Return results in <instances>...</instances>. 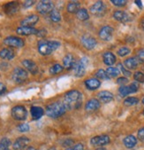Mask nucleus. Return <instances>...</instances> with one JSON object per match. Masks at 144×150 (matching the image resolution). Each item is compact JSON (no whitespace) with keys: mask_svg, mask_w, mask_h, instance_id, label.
<instances>
[{"mask_svg":"<svg viewBox=\"0 0 144 150\" xmlns=\"http://www.w3.org/2000/svg\"><path fill=\"white\" fill-rule=\"evenodd\" d=\"M82 100L83 96L79 91L72 90L65 95L63 103L66 109H77L81 106Z\"/></svg>","mask_w":144,"mask_h":150,"instance_id":"obj_1","label":"nucleus"},{"mask_svg":"<svg viewBox=\"0 0 144 150\" xmlns=\"http://www.w3.org/2000/svg\"><path fill=\"white\" fill-rule=\"evenodd\" d=\"M66 110L67 109L65 107L63 102L57 101V102H53V103L48 105L46 108L45 113L48 116H50L51 118H57V117L63 115Z\"/></svg>","mask_w":144,"mask_h":150,"instance_id":"obj_2","label":"nucleus"},{"mask_svg":"<svg viewBox=\"0 0 144 150\" xmlns=\"http://www.w3.org/2000/svg\"><path fill=\"white\" fill-rule=\"evenodd\" d=\"M60 46V43L59 41H50V40H40L38 42L37 47L38 52L45 56L52 53L55 50H57Z\"/></svg>","mask_w":144,"mask_h":150,"instance_id":"obj_3","label":"nucleus"},{"mask_svg":"<svg viewBox=\"0 0 144 150\" xmlns=\"http://www.w3.org/2000/svg\"><path fill=\"white\" fill-rule=\"evenodd\" d=\"M12 116L18 121H23L26 120L27 116V111L25 107L23 106H16L12 108Z\"/></svg>","mask_w":144,"mask_h":150,"instance_id":"obj_4","label":"nucleus"},{"mask_svg":"<svg viewBox=\"0 0 144 150\" xmlns=\"http://www.w3.org/2000/svg\"><path fill=\"white\" fill-rule=\"evenodd\" d=\"M36 10L41 14H47L50 13L54 10V5L51 1H48V0H43L38 3L36 6Z\"/></svg>","mask_w":144,"mask_h":150,"instance_id":"obj_5","label":"nucleus"},{"mask_svg":"<svg viewBox=\"0 0 144 150\" xmlns=\"http://www.w3.org/2000/svg\"><path fill=\"white\" fill-rule=\"evenodd\" d=\"M12 78L16 83H21L27 79V72L23 69L16 68L13 72Z\"/></svg>","mask_w":144,"mask_h":150,"instance_id":"obj_6","label":"nucleus"},{"mask_svg":"<svg viewBox=\"0 0 144 150\" xmlns=\"http://www.w3.org/2000/svg\"><path fill=\"white\" fill-rule=\"evenodd\" d=\"M139 90V83L137 82H134L132 83L130 85H124V86H121L119 90V93L121 96L125 97L128 94H131V93H136Z\"/></svg>","mask_w":144,"mask_h":150,"instance_id":"obj_7","label":"nucleus"},{"mask_svg":"<svg viewBox=\"0 0 144 150\" xmlns=\"http://www.w3.org/2000/svg\"><path fill=\"white\" fill-rule=\"evenodd\" d=\"M89 59L87 58H82L80 59V61L79 62H77L74 66V75L77 77H80L85 74V70H86V67L88 65Z\"/></svg>","mask_w":144,"mask_h":150,"instance_id":"obj_8","label":"nucleus"},{"mask_svg":"<svg viewBox=\"0 0 144 150\" xmlns=\"http://www.w3.org/2000/svg\"><path fill=\"white\" fill-rule=\"evenodd\" d=\"M4 44L9 47H14V48H21L25 45L24 40L17 37H7L6 38H5Z\"/></svg>","mask_w":144,"mask_h":150,"instance_id":"obj_9","label":"nucleus"},{"mask_svg":"<svg viewBox=\"0 0 144 150\" xmlns=\"http://www.w3.org/2000/svg\"><path fill=\"white\" fill-rule=\"evenodd\" d=\"M106 12V6L102 1H98L95 3L90 7V13L96 16H103Z\"/></svg>","mask_w":144,"mask_h":150,"instance_id":"obj_10","label":"nucleus"},{"mask_svg":"<svg viewBox=\"0 0 144 150\" xmlns=\"http://www.w3.org/2000/svg\"><path fill=\"white\" fill-rule=\"evenodd\" d=\"M110 141V139L108 135H100V136H96L91 139L90 143L94 146H103L107 144H109Z\"/></svg>","mask_w":144,"mask_h":150,"instance_id":"obj_11","label":"nucleus"},{"mask_svg":"<svg viewBox=\"0 0 144 150\" xmlns=\"http://www.w3.org/2000/svg\"><path fill=\"white\" fill-rule=\"evenodd\" d=\"M81 43L83 46L88 50H91L96 45V40L90 35H84L81 38Z\"/></svg>","mask_w":144,"mask_h":150,"instance_id":"obj_12","label":"nucleus"},{"mask_svg":"<svg viewBox=\"0 0 144 150\" xmlns=\"http://www.w3.org/2000/svg\"><path fill=\"white\" fill-rule=\"evenodd\" d=\"M113 28L110 26H104L101 28L99 31V37L102 40L104 41H109L111 39L112 35H113Z\"/></svg>","mask_w":144,"mask_h":150,"instance_id":"obj_13","label":"nucleus"},{"mask_svg":"<svg viewBox=\"0 0 144 150\" xmlns=\"http://www.w3.org/2000/svg\"><path fill=\"white\" fill-rule=\"evenodd\" d=\"M16 32L19 35L21 36H30V35H37L39 30L35 28H30V27H19L16 29Z\"/></svg>","mask_w":144,"mask_h":150,"instance_id":"obj_14","label":"nucleus"},{"mask_svg":"<svg viewBox=\"0 0 144 150\" xmlns=\"http://www.w3.org/2000/svg\"><path fill=\"white\" fill-rule=\"evenodd\" d=\"M29 141H30L29 139H28L27 137H26V136L20 137L14 141L13 147L14 150H22L23 148H25L28 145Z\"/></svg>","mask_w":144,"mask_h":150,"instance_id":"obj_15","label":"nucleus"},{"mask_svg":"<svg viewBox=\"0 0 144 150\" xmlns=\"http://www.w3.org/2000/svg\"><path fill=\"white\" fill-rule=\"evenodd\" d=\"M39 21V17L37 15H29L26 17L25 19H23L20 22L21 26L22 27H30V28H33L34 25H36Z\"/></svg>","mask_w":144,"mask_h":150,"instance_id":"obj_16","label":"nucleus"},{"mask_svg":"<svg viewBox=\"0 0 144 150\" xmlns=\"http://www.w3.org/2000/svg\"><path fill=\"white\" fill-rule=\"evenodd\" d=\"M20 9L19 3L17 2H10L4 6V11L8 15H13L15 14Z\"/></svg>","mask_w":144,"mask_h":150,"instance_id":"obj_17","label":"nucleus"},{"mask_svg":"<svg viewBox=\"0 0 144 150\" xmlns=\"http://www.w3.org/2000/svg\"><path fill=\"white\" fill-rule=\"evenodd\" d=\"M22 65L33 75L37 74L38 71H39V69H38L37 65L34 62L30 61V59H24V61L22 62Z\"/></svg>","mask_w":144,"mask_h":150,"instance_id":"obj_18","label":"nucleus"},{"mask_svg":"<svg viewBox=\"0 0 144 150\" xmlns=\"http://www.w3.org/2000/svg\"><path fill=\"white\" fill-rule=\"evenodd\" d=\"M100 108V102L96 99L89 100L85 105V110L87 112H94Z\"/></svg>","mask_w":144,"mask_h":150,"instance_id":"obj_19","label":"nucleus"},{"mask_svg":"<svg viewBox=\"0 0 144 150\" xmlns=\"http://www.w3.org/2000/svg\"><path fill=\"white\" fill-rule=\"evenodd\" d=\"M114 19L120 22H127L131 21V17L124 11H116L113 13Z\"/></svg>","mask_w":144,"mask_h":150,"instance_id":"obj_20","label":"nucleus"},{"mask_svg":"<svg viewBox=\"0 0 144 150\" xmlns=\"http://www.w3.org/2000/svg\"><path fill=\"white\" fill-rule=\"evenodd\" d=\"M63 64L64 67L66 69H72L74 68L76 62H75V59L73 58V56L72 54H67L65 56V58L63 59Z\"/></svg>","mask_w":144,"mask_h":150,"instance_id":"obj_21","label":"nucleus"},{"mask_svg":"<svg viewBox=\"0 0 144 150\" xmlns=\"http://www.w3.org/2000/svg\"><path fill=\"white\" fill-rule=\"evenodd\" d=\"M85 85L87 87V89L90 90V91H94V90H96L100 87L101 83L96 78H91L85 81Z\"/></svg>","mask_w":144,"mask_h":150,"instance_id":"obj_22","label":"nucleus"},{"mask_svg":"<svg viewBox=\"0 0 144 150\" xmlns=\"http://www.w3.org/2000/svg\"><path fill=\"white\" fill-rule=\"evenodd\" d=\"M15 56V52L11 48H5L0 51V58L3 59H6V61H10L13 59Z\"/></svg>","mask_w":144,"mask_h":150,"instance_id":"obj_23","label":"nucleus"},{"mask_svg":"<svg viewBox=\"0 0 144 150\" xmlns=\"http://www.w3.org/2000/svg\"><path fill=\"white\" fill-rule=\"evenodd\" d=\"M103 62L105 65L112 66L115 62H116V56L110 52H106L103 55Z\"/></svg>","mask_w":144,"mask_h":150,"instance_id":"obj_24","label":"nucleus"},{"mask_svg":"<svg viewBox=\"0 0 144 150\" xmlns=\"http://www.w3.org/2000/svg\"><path fill=\"white\" fill-rule=\"evenodd\" d=\"M97 98L101 102L108 103V102H110L114 97H113V94L111 93L107 92V91H103L97 94Z\"/></svg>","mask_w":144,"mask_h":150,"instance_id":"obj_25","label":"nucleus"},{"mask_svg":"<svg viewBox=\"0 0 144 150\" xmlns=\"http://www.w3.org/2000/svg\"><path fill=\"white\" fill-rule=\"evenodd\" d=\"M30 112H31L32 118H33L34 120H38V119H40V118L43 115V114H44V110H43L42 108H40V107H36V106H34V107L31 108Z\"/></svg>","mask_w":144,"mask_h":150,"instance_id":"obj_26","label":"nucleus"},{"mask_svg":"<svg viewBox=\"0 0 144 150\" xmlns=\"http://www.w3.org/2000/svg\"><path fill=\"white\" fill-rule=\"evenodd\" d=\"M139 65V62L136 58H128L124 62V66L128 69H135Z\"/></svg>","mask_w":144,"mask_h":150,"instance_id":"obj_27","label":"nucleus"},{"mask_svg":"<svg viewBox=\"0 0 144 150\" xmlns=\"http://www.w3.org/2000/svg\"><path fill=\"white\" fill-rule=\"evenodd\" d=\"M123 142H124V145H125L126 147H127V148H133L137 144V139L134 136H133V135H129V136H127L124 139Z\"/></svg>","mask_w":144,"mask_h":150,"instance_id":"obj_28","label":"nucleus"},{"mask_svg":"<svg viewBox=\"0 0 144 150\" xmlns=\"http://www.w3.org/2000/svg\"><path fill=\"white\" fill-rule=\"evenodd\" d=\"M80 2L78 1H72L67 5V11L71 13H77L78 11L80 10Z\"/></svg>","mask_w":144,"mask_h":150,"instance_id":"obj_29","label":"nucleus"},{"mask_svg":"<svg viewBox=\"0 0 144 150\" xmlns=\"http://www.w3.org/2000/svg\"><path fill=\"white\" fill-rule=\"evenodd\" d=\"M76 14H77V18H78L80 21H87V20L89 18V14L88 11L86 10L85 8L80 9Z\"/></svg>","mask_w":144,"mask_h":150,"instance_id":"obj_30","label":"nucleus"},{"mask_svg":"<svg viewBox=\"0 0 144 150\" xmlns=\"http://www.w3.org/2000/svg\"><path fill=\"white\" fill-rule=\"evenodd\" d=\"M120 71L118 68H114V67H110L106 69V74L109 76V78L110 77H116L119 76Z\"/></svg>","mask_w":144,"mask_h":150,"instance_id":"obj_31","label":"nucleus"},{"mask_svg":"<svg viewBox=\"0 0 144 150\" xmlns=\"http://www.w3.org/2000/svg\"><path fill=\"white\" fill-rule=\"evenodd\" d=\"M11 141L8 138H3L0 140V150H10Z\"/></svg>","mask_w":144,"mask_h":150,"instance_id":"obj_32","label":"nucleus"},{"mask_svg":"<svg viewBox=\"0 0 144 150\" xmlns=\"http://www.w3.org/2000/svg\"><path fill=\"white\" fill-rule=\"evenodd\" d=\"M50 18L53 22H59L61 21V15L60 13L57 12V10H53L50 13Z\"/></svg>","mask_w":144,"mask_h":150,"instance_id":"obj_33","label":"nucleus"},{"mask_svg":"<svg viewBox=\"0 0 144 150\" xmlns=\"http://www.w3.org/2000/svg\"><path fill=\"white\" fill-rule=\"evenodd\" d=\"M137 103H139V99L136 98V97H129V98H127L125 100H124V105L126 106H134L136 105Z\"/></svg>","mask_w":144,"mask_h":150,"instance_id":"obj_34","label":"nucleus"},{"mask_svg":"<svg viewBox=\"0 0 144 150\" xmlns=\"http://www.w3.org/2000/svg\"><path fill=\"white\" fill-rule=\"evenodd\" d=\"M63 71V67L59 64H55L54 66H52L50 69V73L51 75H57V74H59Z\"/></svg>","mask_w":144,"mask_h":150,"instance_id":"obj_35","label":"nucleus"},{"mask_svg":"<svg viewBox=\"0 0 144 150\" xmlns=\"http://www.w3.org/2000/svg\"><path fill=\"white\" fill-rule=\"evenodd\" d=\"M96 76L99 79H103V80H107L109 79V76L106 74V71H104L103 69H99L96 73Z\"/></svg>","mask_w":144,"mask_h":150,"instance_id":"obj_36","label":"nucleus"},{"mask_svg":"<svg viewBox=\"0 0 144 150\" xmlns=\"http://www.w3.org/2000/svg\"><path fill=\"white\" fill-rule=\"evenodd\" d=\"M134 78L137 83H144V74L142 72H135L134 75Z\"/></svg>","mask_w":144,"mask_h":150,"instance_id":"obj_37","label":"nucleus"},{"mask_svg":"<svg viewBox=\"0 0 144 150\" xmlns=\"http://www.w3.org/2000/svg\"><path fill=\"white\" fill-rule=\"evenodd\" d=\"M129 52H130V49H129L128 47H126V46L121 47V48L119 49V51H118V54H119L120 56H121V57H124V56L127 55Z\"/></svg>","mask_w":144,"mask_h":150,"instance_id":"obj_38","label":"nucleus"},{"mask_svg":"<svg viewBox=\"0 0 144 150\" xmlns=\"http://www.w3.org/2000/svg\"><path fill=\"white\" fill-rule=\"evenodd\" d=\"M115 6H119V7H121V6H125L127 5V1L125 0H111L110 1Z\"/></svg>","mask_w":144,"mask_h":150,"instance_id":"obj_39","label":"nucleus"},{"mask_svg":"<svg viewBox=\"0 0 144 150\" xmlns=\"http://www.w3.org/2000/svg\"><path fill=\"white\" fill-rule=\"evenodd\" d=\"M18 130H19L20 132H28V131H29V125H28L27 124H21V125H18Z\"/></svg>","mask_w":144,"mask_h":150,"instance_id":"obj_40","label":"nucleus"},{"mask_svg":"<svg viewBox=\"0 0 144 150\" xmlns=\"http://www.w3.org/2000/svg\"><path fill=\"white\" fill-rule=\"evenodd\" d=\"M136 59H138V62H144V48L143 49H141L138 53H137V57Z\"/></svg>","mask_w":144,"mask_h":150,"instance_id":"obj_41","label":"nucleus"},{"mask_svg":"<svg viewBox=\"0 0 144 150\" xmlns=\"http://www.w3.org/2000/svg\"><path fill=\"white\" fill-rule=\"evenodd\" d=\"M118 69H120V71L125 75V76H131V72L130 71H127L125 68H124V66L122 65V64H119L118 65Z\"/></svg>","mask_w":144,"mask_h":150,"instance_id":"obj_42","label":"nucleus"},{"mask_svg":"<svg viewBox=\"0 0 144 150\" xmlns=\"http://www.w3.org/2000/svg\"><path fill=\"white\" fill-rule=\"evenodd\" d=\"M66 150H84V146L82 144L79 143V144H76L75 146H72V147L70 146V147L66 148Z\"/></svg>","mask_w":144,"mask_h":150,"instance_id":"obj_43","label":"nucleus"},{"mask_svg":"<svg viewBox=\"0 0 144 150\" xmlns=\"http://www.w3.org/2000/svg\"><path fill=\"white\" fill-rule=\"evenodd\" d=\"M138 139L141 141L144 142V127L138 131Z\"/></svg>","mask_w":144,"mask_h":150,"instance_id":"obj_44","label":"nucleus"},{"mask_svg":"<svg viewBox=\"0 0 144 150\" xmlns=\"http://www.w3.org/2000/svg\"><path fill=\"white\" fill-rule=\"evenodd\" d=\"M128 82H129V81H128V79H127V77H120V78H118V80H117V83H118L119 84L123 85V86H124V84L127 83Z\"/></svg>","mask_w":144,"mask_h":150,"instance_id":"obj_45","label":"nucleus"},{"mask_svg":"<svg viewBox=\"0 0 144 150\" xmlns=\"http://www.w3.org/2000/svg\"><path fill=\"white\" fill-rule=\"evenodd\" d=\"M36 3V1H25L24 2V4H23V6L25 7V8H28V7H31L34 4Z\"/></svg>","mask_w":144,"mask_h":150,"instance_id":"obj_46","label":"nucleus"},{"mask_svg":"<svg viewBox=\"0 0 144 150\" xmlns=\"http://www.w3.org/2000/svg\"><path fill=\"white\" fill-rule=\"evenodd\" d=\"M6 92V87L3 83H0V95L4 94Z\"/></svg>","mask_w":144,"mask_h":150,"instance_id":"obj_47","label":"nucleus"},{"mask_svg":"<svg viewBox=\"0 0 144 150\" xmlns=\"http://www.w3.org/2000/svg\"><path fill=\"white\" fill-rule=\"evenodd\" d=\"M68 140H69V139L66 140V142L63 144V145H64V146H68V147H70V146L73 144V140H71V139H70V141H68Z\"/></svg>","mask_w":144,"mask_h":150,"instance_id":"obj_48","label":"nucleus"},{"mask_svg":"<svg viewBox=\"0 0 144 150\" xmlns=\"http://www.w3.org/2000/svg\"><path fill=\"white\" fill-rule=\"evenodd\" d=\"M136 5H137V6L139 7V8H142V3H141V1H138V0H136V1L134 2Z\"/></svg>","mask_w":144,"mask_h":150,"instance_id":"obj_49","label":"nucleus"},{"mask_svg":"<svg viewBox=\"0 0 144 150\" xmlns=\"http://www.w3.org/2000/svg\"><path fill=\"white\" fill-rule=\"evenodd\" d=\"M141 28L143 29V30H144V19L141 21Z\"/></svg>","mask_w":144,"mask_h":150,"instance_id":"obj_50","label":"nucleus"},{"mask_svg":"<svg viewBox=\"0 0 144 150\" xmlns=\"http://www.w3.org/2000/svg\"><path fill=\"white\" fill-rule=\"evenodd\" d=\"M25 150H36L34 146H28L27 148H26Z\"/></svg>","mask_w":144,"mask_h":150,"instance_id":"obj_51","label":"nucleus"},{"mask_svg":"<svg viewBox=\"0 0 144 150\" xmlns=\"http://www.w3.org/2000/svg\"><path fill=\"white\" fill-rule=\"evenodd\" d=\"M142 103H143V105H144V98L142 99Z\"/></svg>","mask_w":144,"mask_h":150,"instance_id":"obj_52","label":"nucleus"},{"mask_svg":"<svg viewBox=\"0 0 144 150\" xmlns=\"http://www.w3.org/2000/svg\"><path fill=\"white\" fill-rule=\"evenodd\" d=\"M143 115H144V110H143Z\"/></svg>","mask_w":144,"mask_h":150,"instance_id":"obj_53","label":"nucleus"}]
</instances>
